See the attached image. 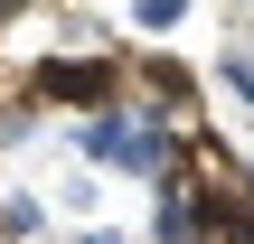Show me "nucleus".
Listing matches in <instances>:
<instances>
[{
  "mask_svg": "<svg viewBox=\"0 0 254 244\" xmlns=\"http://www.w3.org/2000/svg\"><path fill=\"white\" fill-rule=\"evenodd\" d=\"M113 94V56H38L28 66V103H104Z\"/></svg>",
  "mask_w": 254,
  "mask_h": 244,
  "instance_id": "1",
  "label": "nucleus"
},
{
  "mask_svg": "<svg viewBox=\"0 0 254 244\" xmlns=\"http://www.w3.org/2000/svg\"><path fill=\"white\" fill-rule=\"evenodd\" d=\"M151 244H198V179H151Z\"/></svg>",
  "mask_w": 254,
  "mask_h": 244,
  "instance_id": "2",
  "label": "nucleus"
},
{
  "mask_svg": "<svg viewBox=\"0 0 254 244\" xmlns=\"http://www.w3.org/2000/svg\"><path fill=\"white\" fill-rule=\"evenodd\" d=\"M0 235H9V244H38V235H47L38 188H0Z\"/></svg>",
  "mask_w": 254,
  "mask_h": 244,
  "instance_id": "3",
  "label": "nucleus"
},
{
  "mask_svg": "<svg viewBox=\"0 0 254 244\" xmlns=\"http://www.w3.org/2000/svg\"><path fill=\"white\" fill-rule=\"evenodd\" d=\"M217 85H226V94L254 113V47H226V56H217Z\"/></svg>",
  "mask_w": 254,
  "mask_h": 244,
  "instance_id": "4",
  "label": "nucleus"
},
{
  "mask_svg": "<svg viewBox=\"0 0 254 244\" xmlns=\"http://www.w3.org/2000/svg\"><path fill=\"white\" fill-rule=\"evenodd\" d=\"M179 19H189V0H132V28L141 38H170Z\"/></svg>",
  "mask_w": 254,
  "mask_h": 244,
  "instance_id": "5",
  "label": "nucleus"
},
{
  "mask_svg": "<svg viewBox=\"0 0 254 244\" xmlns=\"http://www.w3.org/2000/svg\"><path fill=\"white\" fill-rule=\"evenodd\" d=\"M28 141H38V103H9L0 113V150H28Z\"/></svg>",
  "mask_w": 254,
  "mask_h": 244,
  "instance_id": "6",
  "label": "nucleus"
},
{
  "mask_svg": "<svg viewBox=\"0 0 254 244\" xmlns=\"http://www.w3.org/2000/svg\"><path fill=\"white\" fill-rule=\"evenodd\" d=\"M66 244H132V235H123V226H75Z\"/></svg>",
  "mask_w": 254,
  "mask_h": 244,
  "instance_id": "7",
  "label": "nucleus"
},
{
  "mask_svg": "<svg viewBox=\"0 0 254 244\" xmlns=\"http://www.w3.org/2000/svg\"><path fill=\"white\" fill-rule=\"evenodd\" d=\"M19 9H28V0H0V19H19Z\"/></svg>",
  "mask_w": 254,
  "mask_h": 244,
  "instance_id": "8",
  "label": "nucleus"
},
{
  "mask_svg": "<svg viewBox=\"0 0 254 244\" xmlns=\"http://www.w3.org/2000/svg\"><path fill=\"white\" fill-rule=\"evenodd\" d=\"M245 188H254V169H245Z\"/></svg>",
  "mask_w": 254,
  "mask_h": 244,
  "instance_id": "9",
  "label": "nucleus"
}]
</instances>
